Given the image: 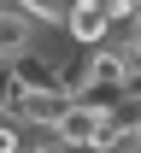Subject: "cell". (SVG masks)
<instances>
[{"label": "cell", "mask_w": 141, "mask_h": 153, "mask_svg": "<svg viewBox=\"0 0 141 153\" xmlns=\"http://www.w3.org/2000/svg\"><path fill=\"white\" fill-rule=\"evenodd\" d=\"M123 82H129V53L123 47H88V53L77 59V94L88 100H118L123 94Z\"/></svg>", "instance_id": "obj_2"}, {"label": "cell", "mask_w": 141, "mask_h": 153, "mask_svg": "<svg viewBox=\"0 0 141 153\" xmlns=\"http://www.w3.org/2000/svg\"><path fill=\"white\" fill-rule=\"evenodd\" d=\"M59 30H65L71 47H82V53H88V47H106V41L118 36V24L106 18L100 0H71V6H65V18H59Z\"/></svg>", "instance_id": "obj_4"}, {"label": "cell", "mask_w": 141, "mask_h": 153, "mask_svg": "<svg viewBox=\"0 0 141 153\" xmlns=\"http://www.w3.org/2000/svg\"><path fill=\"white\" fill-rule=\"evenodd\" d=\"M65 88H12V100L0 106V118H18L30 135H53V124H59L65 112Z\"/></svg>", "instance_id": "obj_3"}, {"label": "cell", "mask_w": 141, "mask_h": 153, "mask_svg": "<svg viewBox=\"0 0 141 153\" xmlns=\"http://www.w3.org/2000/svg\"><path fill=\"white\" fill-rule=\"evenodd\" d=\"M24 153H65V147H59V141H30Z\"/></svg>", "instance_id": "obj_7"}, {"label": "cell", "mask_w": 141, "mask_h": 153, "mask_svg": "<svg viewBox=\"0 0 141 153\" xmlns=\"http://www.w3.org/2000/svg\"><path fill=\"white\" fill-rule=\"evenodd\" d=\"M24 147H30V130L18 118H0V153H24Z\"/></svg>", "instance_id": "obj_6"}, {"label": "cell", "mask_w": 141, "mask_h": 153, "mask_svg": "<svg viewBox=\"0 0 141 153\" xmlns=\"http://www.w3.org/2000/svg\"><path fill=\"white\" fill-rule=\"evenodd\" d=\"M123 47H141V18L129 24V41H123Z\"/></svg>", "instance_id": "obj_8"}, {"label": "cell", "mask_w": 141, "mask_h": 153, "mask_svg": "<svg viewBox=\"0 0 141 153\" xmlns=\"http://www.w3.org/2000/svg\"><path fill=\"white\" fill-rule=\"evenodd\" d=\"M53 141L65 153H112L118 147V124H112V100H65L59 124H53Z\"/></svg>", "instance_id": "obj_1"}, {"label": "cell", "mask_w": 141, "mask_h": 153, "mask_svg": "<svg viewBox=\"0 0 141 153\" xmlns=\"http://www.w3.org/2000/svg\"><path fill=\"white\" fill-rule=\"evenodd\" d=\"M30 47H35V24L24 18V12H12V6H0V65H12Z\"/></svg>", "instance_id": "obj_5"}]
</instances>
